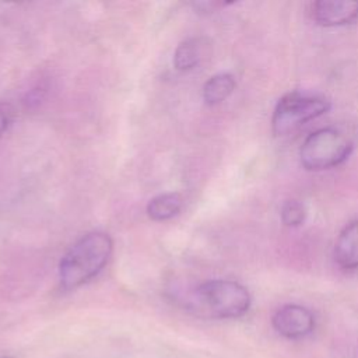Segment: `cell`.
Instances as JSON below:
<instances>
[{
    "label": "cell",
    "mask_w": 358,
    "mask_h": 358,
    "mask_svg": "<svg viewBox=\"0 0 358 358\" xmlns=\"http://www.w3.org/2000/svg\"><path fill=\"white\" fill-rule=\"evenodd\" d=\"M113 249L110 236L101 231L83 235L62 257L59 278L64 288H77L98 275Z\"/></svg>",
    "instance_id": "1"
},
{
    "label": "cell",
    "mask_w": 358,
    "mask_h": 358,
    "mask_svg": "<svg viewBox=\"0 0 358 358\" xmlns=\"http://www.w3.org/2000/svg\"><path fill=\"white\" fill-rule=\"evenodd\" d=\"M252 303L246 287L232 280H210L197 285L190 298L194 312L214 319L243 316Z\"/></svg>",
    "instance_id": "2"
},
{
    "label": "cell",
    "mask_w": 358,
    "mask_h": 358,
    "mask_svg": "<svg viewBox=\"0 0 358 358\" xmlns=\"http://www.w3.org/2000/svg\"><path fill=\"white\" fill-rule=\"evenodd\" d=\"M352 148L354 141L348 133L336 126H326L312 131L302 141L299 161L306 171H326L341 165Z\"/></svg>",
    "instance_id": "3"
},
{
    "label": "cell",
    "mask_w": 358,
    "mask_h": 358,
    "mask_svg": "<svg viewBox=\"0 0 358 358\" xmlns=\"http://www.w3.org/2000/svg\"><path fill=\"white\" fill-rule=\"evenodd\" d=\"M331 103L322 95L292 91L284 94L274 106L271 129L275 136H285L305 123L324 115Z\"/></svg>",
    "instance_id": "4"
},
{
    "label": "cell",
    "mask_w": 358,
    "mask_h": 358,
    "mask_svg": "<svg viewBox=\"0 0 358 358\" xmlns=\"http://www.w3.org/2000/svg\"><path fill=\"white\" fill-rule=\"evenodd\" d=\"M308 14L320 27H344L358 21V1L316 0L308 3Z\"/></svg>",
    "instance_id": "5"
},
{
    "label": "cell",
    "mask_w": 358,
    "mask_h": 358,
    "mask_svg": "<svg viewBox=\"0 0 358 358\" xmlns=\"http://www.w3.org/2000/svg\"><path fill=\"white\" fill-rule=\"evenodd\" d=\"M271 324L280 336L298 340L312 333L315 327V317L308 308L296 303H288L274 312Z\"/></svg>",
    "instance_id": "6"
},
{
    "label": "cell",
    "mask_w": 358,
    "mask_h": 358,
    "mask_svg": "<svg viewBox=\"0 0 358 358\" xmlns=\"http://www.w3.org/2000/svg\"><path fill=\"white\" fill-rule=\"evenodd\" d=\"M334 260L343 270H358V220L348 222L337 235Z\"/></svg>",
    "instance_id": "7"
},
{
    "label": "cell",
    "mask_w": 358,
    "mask_h": 358,
    "mask_svg": "<svg viewBox=\"0 0 358 358\" xmlns=\"http://www.w3.org/2000/svg\"><path fill=\"white\" fill-rule=\"evenodd\" d=\"M207 50V42L201 38H189L179 43L173 53V66L179 71L193 70L200 64Z\"/></svg>",
    "instance_id": "8"
},
{
    "label": "cell",
    "mask_w": 358,
    "mask_h": 358,
    "mask_svg": "<svg viewBox=\"0 0 358 358\" xmlns=\"http://www.w3.org/2000/svg\"><path fill=\"white\" fill-rule=\"evenodd\" d=\"M236 81L231 73H217L211 76L203 87V99L208 106L224 102L235 90Z\"/></svg>",
    "instance_id": "9"
},
{
    "label": "cell",
    "mask_w": 358,
    "mask_h": 358,
    "mask_svg": "<svg viewBox=\"0 0 358 358\" xmlns=\"http://www.w3.org/2000/svg\"><path fill=\"white\" fill-rule=\"evenodd\" d=\"M182 206H183V199L179 193L176 192L162 193L152 197L148 201L147 214L154 221H165L179 214V211L182 210Z\"/></svg>",
    "instance_id": "10"
},
{
    "label": "cell",
    "mask_w": 358,
    "mask_h": 358,
    "mask_svg": "<svg viewBox=\"0 0 358 358\" xmlns=\"http://www.w3.org/2000/svg\"><path fill=\"white\" fill-rule=\"evenodd\" d=\"M280 217H281V222L285 227L296 228L303 224V221L306 218V208L298 200H287L281 206Z\"/></svg>",
    "instance_id": "11"
},
{
    "label": "cell",
    "mask_w": 358,
    "mask_h": 358,
    "mask_svg": "<svg viewBox=\"0 0 358 358\" xmlns=\"http://www.w3.org/2000/svg\"><path fill=\"white\" fill-rule=\"evenodd\" d=\"M10 123V112L4 106L0 105V136L7 130Z\"/></svg>",
    "instance_id": "12"
}]
</instances>
